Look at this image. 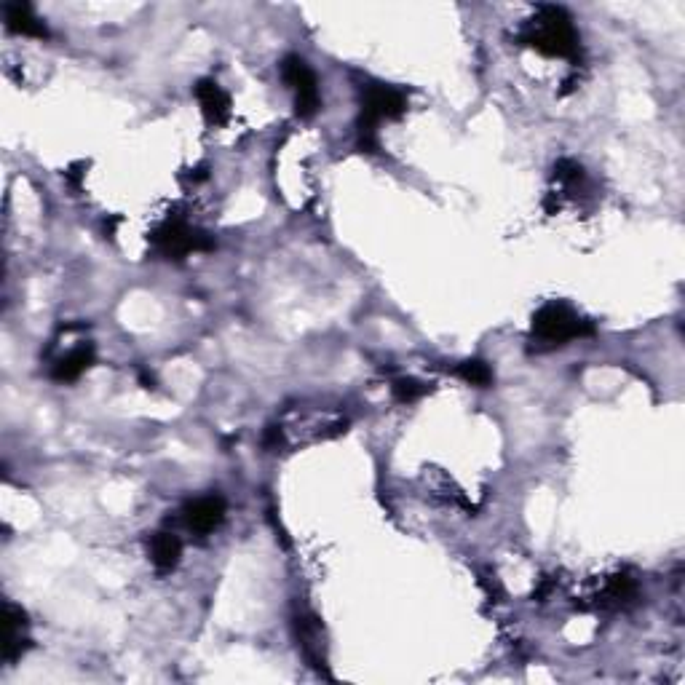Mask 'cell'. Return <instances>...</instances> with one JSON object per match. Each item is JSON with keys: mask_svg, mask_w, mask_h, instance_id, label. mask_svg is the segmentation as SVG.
I'll use <instances>...</instances> for the list:
<instances>
[{"mask_svg": "<svg viewBox=\"0 0 685 685\" xmlns=\"http://www.w3.org/2000/svg\"><path fill=\"white\" fill-rule=\"evenodd\" d=\"M520 43L528 49H536L544 57H562L576 62L581 54V38L573 25V19L560 6H538L536 17L528 19L522 27Z\"/></svg>", "mask_w": 685, "mask_h": 685, "instance_id": "obj_1", "label": "cell"}, {"mask_svg": "<svg viewBox=\"0 0 685 685\" xmlns=\"http://www.w3.org/2000/svg\"><path fill=\"white\" fill-rule=\"evenodd\" d=\"M78 332H83L81 324L73 327L70 346H67L65 351H59V348H49V354H54L49 364V375H51V380H57V383H75V380L81 378L83 372L89 370L91 364H94V346H91L89 340L75 338Z\"/></svg>", "mask_w": 685, "mask_h": 685, "instance_id": "obj_7", "label": "cell"}, {"mask_svg": "<svg viewBox=\"0 0 685 685\" xmlns=\"http://www.w3.org/2000/svg\"><path fill=\"white\" fill-rule=\"evenodd\" d=\"M554 180L560 182L562 188H576L578 182L584 180V166L573 158H560L554 164Z\"/></svg>", "mask_w": 685, "mask_h": 685, "instance_id": "obj_16", "label": "cell"}, {"mask_svg": "<svg viewBox=\"0 0 685 685\" xmlns=\"http://www.w3.org/2000/svg\"><path fill=\"white\" fill-rule=\"evenodd\" d=\"M281 78L295 94V116L314 118L322 108V94H319V81L316 73L308 67L303 57H287L281 62Z\"/></svg>", "mask_w": 685, "mask_h": 685, "instance_id": "obj_6", "label": "cell"}, {"mask_svg": "<svg viewBox=\"0 0 685 685\" xmlns=\"http://www.w3.org/2000/svg\"><path fill=\"white\" fill-rule=\"evenodd\" d=\"M3 621H6V637H3V661L14 664L22 659V653L30 648L27 637V613L14 603L3 605Z\"/></svg>", "mask_w": 685, "mask_h": 685, "instance_id": "obj_9", "label": "cell"}, {"mask_svg": "<svg viewBox=\"0 0 685 685\" xmlns=\"http://www.w3.org/2000/svg\"><path fill=\"white\" fill-rule=\"evenodd\" d=\"M140 383L142 388H156V378L148 370H140Z\"/></svg>", "mask_w": 685, "mask_h": 685, "instance_id": "obj_18", "label": "cell"}, {"mask_svg": "<svg viewBox=\"0 0 685 685\" xmlns=\"http://www.w3.org/2000/svg\"><path fill=\"white\" fill-rule=\"evenodd\" d=\"M3 19H6V30L14 35H25V38H38V41H46L49 38V27L43 22L38 14L33 11L30 3H6L3 6Z\"/></svg>", "mask_w": 685, "mask_h": 685, "instance_id": "obj_11", "label": "cell"}, {"mask_svg": "<svg viewBox=\"0 0 685 685\" xmlns=\"http://www.w3.org/2000/svg\"><path fill=\"white\" fill-rule=\"evenodd\" d=\"M362 108L356 118V148L362 153L378 150V126L383 121L402 118L407 110V94L399 86H388L380 81H367L359 89Z\"/></svg>", "mask_w": 685, "mask_h": 685, "instance_id": "obj_2", "label": "cell"}, {"mask_svg": "<svg viewBox=\"0 0 685 685\" xmlns=\"http://www.w3.org/2000/svg\"><path fill=\"white\" fill-rule=\"evenodd\" d=\"M81 169H86V161H78V164H73L70 169L65 172V180L70 182V188H81V180L86 177V172H81Z\"/></svg>", "mask_w": 685, "mask_h": 685, "instance_id": "obj_17", "label": "cell"}, {"mask_svg": "<svg viewBox=\"0 0 685 685\" xmlns=\"http://www.w3.org/2000/svg\"><path fill=\"white\" fill-rule=\"evenodd\" d=\"M346 426V415L324 407H295L281 415V421L276 423L284 445H311V442L340 437Z\"/></svg>", "mask_w": 685, "mask_h": 685, "instance_id": "obj_4", "label": "cell"}, {"mask_svg": "<svg viewBox=\"0 0 685 685\" xmlns=\"http://www.w3.org/2000/svg\"><path fill=\"white\" fill-rule=\"evenodd\" d=\"M225 506L223 496H201L196 501H188L182 509V525L193 533V536H209L215 533L225 520Z\"/></svg>", "mask_w": 685, "mask_h": 685, "instance_id": "obj_8", "label": "cell"}, {"mask_svg": "<svg viewBox=\"0 0 685 685\" xmlns=\"http://www.w3.org/2000/svg\"><path fill=\"white\" fill-rule=\"evenodd\" d=\"M595 324L586 322L565 303H546L536 311L530 324V343L533 351H552V348L568 346L570 340L592 338Z\"/></svg>", "mask_w": 685, "mask_h": 685, "instance_id": "obj_3", "label": "cell"}, {"mask_svg": "<svg viewBox=\"0 0 685 685\" xmlns=\"http://www.w3.org/2000/svg\"><path fill=\"white\" fill-rule=\"evenodd\" d=\"M637 595H640V589H637L635 578L621 573V576H611L605 581L600 595H597V605L605 608V611H624V608L635 603Z\"/></svg>", "mask_w": 685, "mask_h": 685, "instance_id": "obj_12", "label": "cell"}, {"mask_svg": "<svg viewBox=\"0 0 685 685\" xmlns=\"http://www.w3.org/2000/svg\"><path fill=\"white\" fill-rule=\"evenodd\" d=\"M455 375L477 388L493 386V370H490V364L482 362V359H466V362H461L455 367Z\"/></svg>", "mask_w": 685, "mask_h": 685, "instance_id": "obj_14", "label": "cell"}, {"mask_svg": "<svg viewBox=\"0 0 685 685\" xmlns=\"http://www.w3.org/2000/svg\"><path fill=\"white\" fill-rule=\"evenodd\" d=\"M150 241H153L158 255L166 257V260H182V257L193 255V252L215 249V239L207 231L190 225L182 217H166L164 223L153 231Z\"/></svg>", "mask_w": 685, "mask_h": 685, "instance_id": "obj_5", "label": "cell"}, {"mask_svg": "<svg viewBox=\"0 0 685 685\" xmlns=\"http://www.w3.org/2000/svg\"><path fill=\"white\" fill-rule=\"evenodd\" d=\"M391 391H394L397 402H402V405H413V402H418V399H423L426 394H429V386H426L423 380L399 378V380H394Z\"/></svg>", "mask_w": 685, "mask_h": 685, "instance_id": "obj_15", "label": "cell"}, {"mask_svg": "<svg viewBox=\"0 0 685 685\" xmlns=\"http://www.w3.org/2000/svg\"><path fill=\"white\" fill-rule=\"evenodd\" d=\"M196 100L201 105V113L207 118L209 126H223L231 118V97L225 94L223 86L212 78L196 83Z\"/></svg>", "mask_w": 685, "mask_h": 685, "instance_id": "obj_10", "label": "cell"}, {"mask_svg": "<svg viewBox=\"0 0 685 685\" xmlns=\"http://www.w3.org/2000/svg\"><path fill=\"white\" fill-rule=\"evenodd\" d=\"M148 552L150 562L156 565L158 573H172V570L180 565L182 541L174 536V533H169V530H158V533H153V538H150Z\"/></svg>", "mask_w": 685, "mask_h": 685, "instance_id": "obj_13", "label": "cell"}]
</instances>
